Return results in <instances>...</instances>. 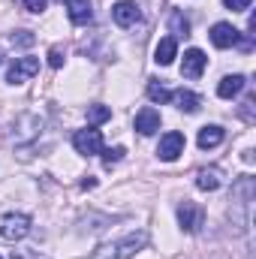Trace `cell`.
Segmentation results:
<instances>
[{
  "label": "cell",
  "mask_w": 256,
  "mask_h": 259,
  "mask_svg": "<svg viewBox=\"0 0 256 259\" xmlns=\"http://www.w3.org/2000/svg\"><path fill=\"white\" fill-rule=\"evenodd\" d=\"M244 75H226V78H220V84H217V97L220 100H232V97H238L241 91H244Z\"/></svg>",
  "instance_id": "cell-14"
},
{
  "label": "cell",
  "mask_w": 256,
  "mask_h": 259,
  "mask_svg": "<svg viewBox=\"0 0 256 259\" xmlns=\"http://www.w3.org/2000/svg\"><path fill=\"white\" fill-rule=\"evenodd\" d=\"M136 130H139L142 136H154V133L160 130V112L151 109V106H145V109L136 115Z\"/></svg>",
  "instance_id": "cell-11"
},
{
  "label": "cell",
  "mask_w": 256,
  "mask_h": 259,
  "mask_svg": "<svg viewBox=\"0 0 256 259\" xmlns=\"http://www.w3.org/2000/svg\"><path fill=\"white\" fill-rule=\"evenodd\" d=\"M27 232H30V217H27V214L9 211V214L0 217V238H6V241H21Z\"/></svg>",
  "instance_id": "cell-2"
},
{
  "label": "cell",
  "mask_w": 256,
  "mask_h": 259,
  "mask_svg": "<svg viewBox=\"0 0 256 259\" xmlns=\"http://www.w3.org/2000/svg\"><path fill=\"white\" fill-rule=\"evenodd\" d=\"M112 18H115L118 27H133V24L142 18V9H139L136 3H130V0H121V3L112 6Z\"/></svg>",
  "instance_id": "cell-9"
},
{
  "label": "cell",
  "mask_w": 256,
  "mask_h": 259,
  "mask_svg": "<svg viewBox=\"0 0 256 259\" xmlns=\"http://www.w3.org/2000/svg\"><path fill=\"white\" fill-rule=\"evenodd\" d=\"M72 148H75L78 154H84V157L100 154V151H103V133H100L97 127L75 130V136H72Z\"/></svg>",
  "instance_id": "cell-3"
},
{
  "label": "cell",
  "mask_w": 256,
  "mask_h": 259,
  "mask_svg": "<svg viewBox=\"0 0 256 259\" xmlns=\"http://www.w3.org/2000/svg\"><path fill=\"white\" fill-rule=\"evenodd\" d=\"M178 223H181L184 232H199L202 223H205V211L196 202H181L178 205Z\"/></svg>",
  "instance_id": "cell-6"
},
{
  "label": "cell",
  "mask_w": 256,
  "mask_h": 259,
  "mask_svg": "<svg viewBox=\"0 0 256 259\" xmlns=\"http://www.w3.org/2000/svg\"><path fill=\"white\" fill-rule=\"evenodd\" d=\"M223 3H226V9H232V12H244V9H250L253 0H223Z\"/></svg>",
  "instance_id": "cell-23"
},
{
  "label": "cell",
  "mask_w": 256,
  "mask_h": 259,
  "mask_svg": "<svg viewBox=\"0 0 256 259\" xmlns=\"http://www.w3.org/2000/svg\"><path fill=\"white\" fill-rule=\"evenodd\" d=\"M169 103H175L181 112H187V115H193L196 109H199V97L193 94V91H187V88H178V91H172L169 94Z\"/></svg>",
  "instance_id": "cell-15"
},
{
  "label": "cell",
  "mask_w": 256,
  "mask_h": 259,
  "mask_svg": "<svg viewBox=\"0 0 256 259\" xmlns=\"http://www.w3.org/2000/svg\"><path fill=\"white\" fill-rule=\"evenodd\" d=\"M169 24H172V33H175V36H187V30H190V21H187L181 12H172Z\"/></svg>",
  "instance_id": "cell-19"
},
{
  "label": "cell",
  "mask_w": 256,
  "mask_h": 259,
  "mask_svg": "<svg viewBox=\"0 0 256 259\" xmlns=\"http://www.w3.org/2000/svg\"><path fill=\"white\" fill-rule=\"evenodd\" d=\"M199 148L202 151H208V148H217L220 142H223V127H217V124H208V127L199 130Z\"/></svg>",
  "instance_id": "cell-16"
},
{
  "label": "cell",
  "mask_w": 256,
  "mask_h": 259,
  "mask_svg": "<svg viewBox=\"0 0 256 259\" xmlns=\"http://www.w3.org/2000/svg\"><path fill=\"white\" fill-rule=\"evenodd\" d=\"M205 64H208V58H205L202 49H187L184 52V64H181V75L184 78H199L205 72Z\"/></svg>",
  "instance_id": "cell-8"
},
{
  "label": "cell",
  "mask_w": 256,
  "mask_h": 259,
  "mask_svg": "<svg viewBox=\"0 0 256 259\" xmlns=\"http://www.w3.org/2000/svg\"><path fill=\"white\" fill-rule=\"evenodd\" d=\"M175 58H178V39L175 36H163L157 42V49H154V61L160 66H169Z\"/></svg>",
  "instance_id": "cell-12"
},
{
  "label": "cell",
  "mask_w": 256,
  "mask_h": 259,
  "mask_svg": "<svg viewBox=\"0 0 256 259\" xmlns=\"http://www.w3.org/2000/svg\"><path fill=\"white\" fill-rule=\"evenodd\" d=\"M49 66H55V69L64 66V49H61V46H55V49L49 52Z\"/></svg>",
  "instance_id": "cell-22"
},
{
  "label": "cell",
  "mask_w": 256,
  "mask_h": 259,
  "mask_svg": "<svg viewBox=\"0 0 256 259\" xmlns=\"http://www.w3.org/2000/svg\"><path fill=\"white\" fill-rule=\"evenodd\" d=\"M100 154H103V163H106V166H112V163H118V160H121L127 151H124L121 145H115V148H103Z\"/></svg>",
  "instance_id": "cell-20"
},
{
  "label": "cell",
  "mask_w": 256,
  "mask_h": 259,
  "mask_svg": "<svg viewBox=\"0 0 256 259\" xmlns=\"http://www.w3.org/2000/svg\"><path fill=\"white\" fill-rule=\"evenodd\" d=\"M109 118H112V109H109V106H100V103H97V106H88V121H91V124H103V121H109Z\"/></svg>",
  "instance_id": "cell-17"
},
{
  "label": "cell",
  "mask_w": 256,
  "mask_h": 259,
  "mask_svg": "<svg viewBox=\"0 0 256 259\" xmlns=\"http://www.w3.org/2000/svg\"><path fill=\"white\" fill-rule=\"evenodd\" d=\"M0 64H3V55H0Z\"/></svg>",
  "instance_id": "cell-26"
},
{
  "label": "cell",
  "mask_w": 256,
  "mask_h": 259,
  "mask_svg": "<svg viewBox=\"0 0 256 259\" xmlns=\"http://www.w3.org/2000/svg\"><path fill=\"white\" fill-rule=\"evenodd\" d=\"M64 3H66V15H69L72 24H88V21L94 18L91 0H64Z\"/></svg>",
  "instance_id": "cell-10"
},
{
  "label": "cell",
  "mask_w": 256,
  "mask_h": 259,
  "mask_svg": "<svg viewBox=\"0 0 256 259\" xmlns=\"http://www.w3.org/2000/svg\"><path fill=\"white\" fill-rule=\"evenodd\" d=\"M36 72H39V61L36 58H15V64L9 66V72H6V81L9 84H24Z\"/></svg>",
  "instance_id": "cell-5"
},
{
  "label": "cell",
  "mask_w": 256,
  "mask_h": 259,
  "mask_svg": "<svg viewBox=\"0 0 256 259\" xmlns=\"http://www.w3.org/2000/svg\"><path fill=\"white\" fill-rule=\"evenodd\" d=\"M220 184H223V172H220L217 166H211V169H199V175H196V187H199V190L214 193Z\"/></svg>",
  "instance_id": "cell-13"
},
{
  "label": "cell",
  "mask_w": 256,
  "mask_h": 259,
  "mask_svg": "<svg viewBox=\"0 0 256 259\" xmlns=\"http://www.w3.org/2000/svg\"><path fill=\"white\" fill-rule=\"evenodd\" d=\"M211 42H214L217 49H232V46H238V42H241V33H238L232 24L217 21V24L211 27Z\"/></svg>",
  "instance_id": "cell-7"
},
{
  "label": "cell",
  "mask_w": 256,
  "mask_h": 259,
  "mask_svg": "<svg viewBox=\"0 0 256 259\" xmlns=\"http://www.w3.org/2000/svg\"><path fill=\"white\" fill-rule=\"evenodd\" d=\"M21 3H24L27 12H42V9L49 6V0H21Z\"/></svg>",
  "instance_id": "cell-24"
},
{
  "label": "cell",
  "mask_w": 256,
  "mask_h": 259,
  "mask_svg": "<svg viewBox=\"0 0 256 259\" xmlns=\"http://www.w3.org/2000/svg\"><path fill=\"white\" fill-rule=\"evenodd\" d=\"M145 244H148V235H145V232H130V235L118 238V241L100 244V247L91 253V259H133Z\"/></svg>",
  "instance_id": "cell-1"
},
{
  "label": "cell",
  "mask_w": 256,
  "mask_h": 259,
  "mask_svg": "<svg viewBox=\"0 0 256 259\" xmlns=\"http://www.w3.org/2000/svg\"><path fill=\"white\" fill-rule=\"evenodd\" d=\"M12 259H39V256L30 253V250H18V253H12Z\"/></svg>",
  "instance_id": "cell-25"
},
{
  "label": "cell",
  "mask_w": 256,
  "mask_h": 259,
  "mask_svg": "<svg viewBox=\"0 0 256 259\" xmlns=\"http://www.w3.org/2000/svg\"><path fill=\"white\" fill-rule=\"evenodd\" d=\"M184 133H178V130H169L163 139H160V145H157V157L163 160V163H172V160H178L181 154H184Z\"/></svg>",
  "instance_id": "cell-4"
},
{
  "label": "cell",
  "mask_w": 256,
  "mask_h": 259,
  "mask_svg": "<svg viewBox=\"0 0 256 259\" xmlns=\"http://www.w3.org/2000/svg\"><path fill=\"white\" fill-rule=\"evenodd\" d=\"M0 259H3V256H0Z\"/></svg>",
  "instance_id": "cell-27"
},
{
  "label": "cell",
  "mask_w": 256,
  "mask_h": 259,
  "mask_svg": "<svg viewBox=\"0 0 256 259\" xmlns=\"http://www.w3.org/2000/svg\"><path fill=\"white\" fill-rule=\"evenodd\" d=\"M33 42H36V36H33L30 30H18V33H12V46H24V49H27V46H33Z\"/></svg>",
  "instance_id": "cell-21"
},
{
  "label": "cell",
  "mask_w": 256,
  "mask_h": 259,
  "mask_svg": "<svg viewBox=\"0 0 256 259\" xmlns=\"http://www.w3.org/2000/svg\"><path fill=\"white\" fill-rule=\"evenodd\" d=\"M169 94H172V91H166L160 81H148V97H151V103H169Z\"/></svg>",
  "instance_id": "cell-18"
}]
</instances>
